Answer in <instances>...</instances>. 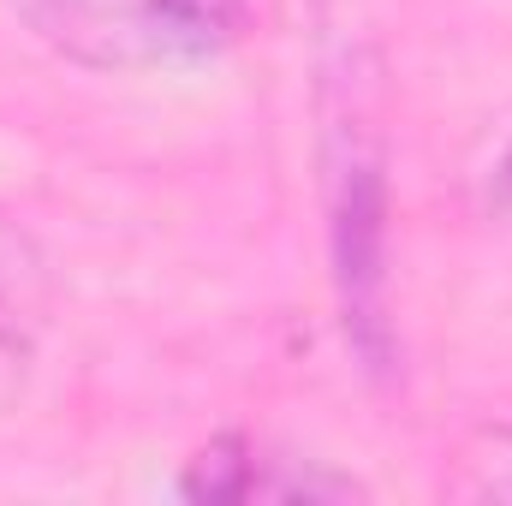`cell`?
Segmentation results:
<instances>
[{"label":"cell","instance_id":"6da1fadb","mask_svg":"<svg viewBox=\"0 0 512 506\" xmlns=\"http://www.w3.org/2000/svg\"><path fill=\"white\" fill-rule=\"evenodd\" d=\"M328 239L346 334L370 370H387V155L358 108H346V120L328 131Z\"/></svg>","mask_w":512,"mask_h":506},{"label":"cell","instance_id":"7a4b0ae2","mask_svg":"<svg viewBox=\"0 0 512 506\" xmlns=\"http://www.w3.org/2000/svg\"><path fill=\"white\" fill-rule=\"evenodd\" d=\"M179 495L185 501H364V483L316 459H286L245 435H227L185 465Z\"/></svg>","mask_w":512,"mask_h":506},{"label":"cell","instance_id":"3957f363","mask_svg":"<svg viewBox=\"0 0 512 506\" xmlns=\"http://www.w3.org/2000/svg\"><path fill=\"white\" fill-rule=\"evenodd\" d=\"M30 30L72 66L90 72H137L161 66L149 0H18Z\"/></svg>","mask_w":512,"mask_h":506},{"label":"cell","instance_id":"277c9868","mask_svg":"<svg viewBox=\"0 0 512 506\" xmlns=\"http://www.w3.org/2000/svg\"><path fill=\"white\" fill-rule=\"evenodd\" d=\"M149 18H155L161 66H179V60H209L233 48L245 36L251 0H149Z\"/></svg>","mask_w":512,"mask_h":506},{"label":"cell","instance_id":"5b68a950","mask_svg":"<svg viewBox=\"0 0 512 506\" xmlns=\"http://www.w3.org/2000/svg\"><path fill=\"white\" fill-rule=\"evenodd\" d=\"M42 304H48V256L18 221L0 215V334L30 328Z\"/></svg>","mask_w":512,"mask_h":506},{"label":"cell","instance_id":"8992f818","mask_svg":"<svg viewBox=\"0 0 512 506\" xmlns=\"http://www.w3.org/2000/svg\"><path fill=\"white\" fill-rule=\"evenodd\" d=\"M447 495H459V501H512V423H489L459 447Z\"/></svg>","mask_w":512,"mask_h":506},{"label":"cell","instance_id":"52a82bcc","mask_svg":"<svg viewBox=\"0 0 512 506\" xmlns=\"http://www.w3.org/2000/svg\"><path fill=\"white\" fill-rule=\"evenodd\" d=\"M495 209L512 215V143H507V155H501V167H495Z\"/></svg>","mask_w":512,"mask_h":506}]
</instances>
